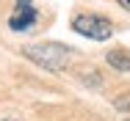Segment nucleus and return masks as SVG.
I'll return each mask as SVG.
<instances>
[{
	"label": "nucleus",
	"instance_id": "3",
	"mask_svg": "<svg viewBox=\"0 0 130 121\" xmlns=\"http://www.w3.org/2000/svg\"><path fill=\"white\" fill-rule=\"evenodd\" d=\"M36 8H33V0H17V6H14V14L8 17V28L11 30H30L33 28V22H36Z\"/></svg>",
	"mask_w": 130,
	"mask_h": 121
},
{
	"label": "nucleus",
	"instance_id": "4",
	"mask_svg": "<svg viewBox=\"0 0 130 121\" xmlns=\"http://www.w3.org/2000/svg\"><path fill=\"white\" fill-rule=\"evenodd\" d=\"M105 61H108V66H113V69H119V72H130V50H111L108 55H105Z\"/></svg>",
	"mask_w": 130,
	"mask_h": 121
},
{
	"label": "nucleus",
	"instance_id": "2",
	"mask_svg": "<svg viewBox=\"0 0 130 121\" xmlns=\"http://www.w3.org/2000/svg\"><path fill=\"white\" fill-rule=\"evenodd\" d=\"M72 30L86 39H94V41H108L113 36V25L100 14H78L72 19Z\"/></svg>",
	"mask_w": 130,
	"mask_h": 121
},
{
	"label": "nucleus",
	"instance_id": "1",
	"mask_svg": "<svg viewBox=\"0 0 130 121\" xmlns=\"http://www.w3.org/2000/svg\"><path fill=\"white\" fill-rule=\"evenodd\" d=\"M22 55L47 72H61L69 63V58L75 55V50L61 44V41H39V44H25Z\"/></svg>",
	"mask_w": 130,
	"mask_h": 121
},
{
	"label": "nucleus",
	"instance_id": "5",
	"mask_svg": "<svg viewBox=\"0 0 130 121\" xmlns=\"http://www.w3.org/2000/svg\"><path fill=\"white\" fill-rule=\"evenodd\" d=\"M113 105H116V110L127 113V110H130V94H119V96L113 99Z\"/></svg>",
	"mask_w": 130,
	"mask_h": 121
},
{
	"label": "nucleus",
	"instance_id": "6",
	"mask_svg": "<svg viewBox=\"0 0 130 121\" xmlns=\"http://www.w3.org/2000/svg\"><path fill=\"white\" fill-rule=\"evenodd\" d=\"M119 6H122V8H127V11H130V0H119Z\"/></svg>",
	"mask_w": 130,
	"mask_h": 121
},
{
	"label": "nucleus",
	"instance_id": "7",
	"mask_svg": "<svg viewBox=\"0 0 130 121\" xmlns=\"http://www.w3.org/2000/svg\"><path fill=\"white\" fill-rule=\"evenodd\" d=\"M0 121H17V118H0Z\"/></svg>",
	"mask_w": 130,
	"mask_h": 121
}]
</instances>
